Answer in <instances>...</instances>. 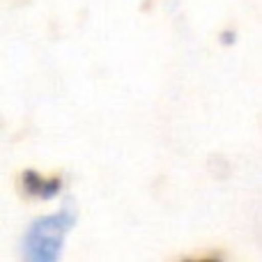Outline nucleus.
<instances>
[{"instance_id": "nucleus-2", "label": "nucleus", "mask_w": 262, "mask_h": 262, "mask_svg": "<svg viewBox=\"0 0 262 262\" xmlns=\"http://www.w3.org/2000/svg\"><path fill=\"white\" fill-rule=\"evenodd\" d=\"M58 184L60 182L58 180H41V177H35L32 172H28L26 175V186H28V191H32V193H39V195H44V198H49V195H53L55 191H58Z\"/></svg>"}, {"instance_id": "nucleus-1", "label": "nucleus", "mask_w": 262, "mask_h": 262, "mask_svg": "<svg viewBox=\"0 0 262 262\" xmlns=\"http://www.w3.org/2000/svg\"><path fill=\"white\" fill-rule=\"evenodd\" d=\"M72 223L74 216L67 209L32 223L26 235V258L32 262H53L60 255V246Z\"/></svg>"}]
</instances>
